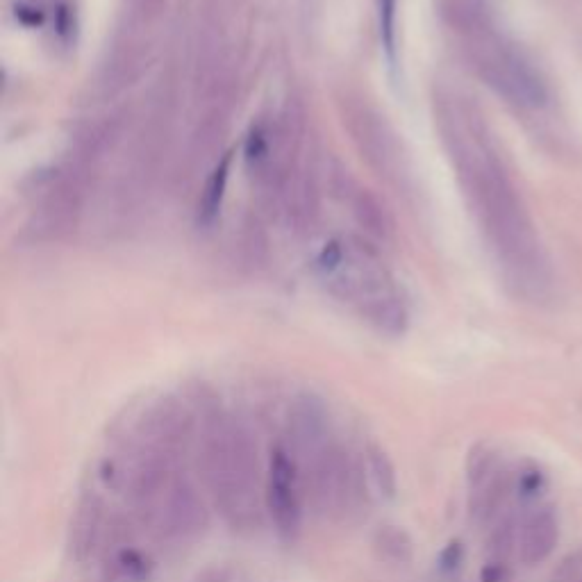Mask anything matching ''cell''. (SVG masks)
Here are the masks:
<instances>
[{
	"label": "cell",
	"mask_w": 582,
	"mask_h": 582,
	"mask_svg": "<svg viewBox=\"0 0 582 582\" xmlns=\"http://www.w3.org/2000/svg\"><path fill=\"white\" fill-rule=\"evenodd\" d=\"M364 473H367L369 487L376 492L382 501H394L398 492V473L392 462V457L380 444H367L362 453Z\"/></svg>",
	"instance_id": "cell-11"
},
{
	"label": "cell",
	"mask_w": 582,
	"mask_h": 582,
	"mask_svg": "<svg viewBox=\"0 0 582 582\" xmlns=\"http://www.w3.org/2000/svg\"><path fill=\"white\" fill-rule=\"evenodd\" d=\"M198 582H228V573L221 569H212L207 571L203 578H198Z\"/></svg>",
	"instance_id": "cell-19"
},
{
	"label": "cell",
	"mask_w": 582,
	"mask_h": 582,
	"mask_svg": "<svg viewBox=\"0 0 582 582\" xmlns=\"http://www.w3.org/2000/svg\"><path fill=\"white\" fill-rule=\"evenodd\" d=\"M560 542V521L553 507L535 510L521 523L519 530V557L523 564L535 567L551 557Z\"/></svg>",
	"instance_id": "cell-9"
},
{
	"label": "cell",
	"mask_w": 582,
	"mask_h": 582,
	"mask_svg": "<svg viewBox=\"0 0 582 582\" xmlns=\"http://www.w3.org/2000/svg\"><path fill=\"white\" fill-rule=\"evenodd\" d=\"M303 485L294 451L282 444L271 448L264 501L273 528L285 542H296L303 530Z\"/></svg>",
	"instance_id": "cell-4"
},
{
	"label": "cell",
	"mask_w": 582,
	"mask_h": 582,
	"mask_svg": "<svg viewBox=\"0 0 582 582\" xmlns=\"http://www.w3.org/2000/svg\"><path fill=\"white\" fill-rule=\"evenodd\" d=\"M155 519L164 539L173 544H191L210 526V510L196 482L178 473L160 498Z\"/></svg>",
	"instance_id": "cell-5"
},
{
	"label": "cell",
	"mask_w": 582,
	"mask_h": 582,
	"mask_svg": "<svg viewBox=\"0 0 582 582\" xmlns=\"http://www.w3.org/2000/svg\"><path fill=\"white\" fill-rule=\"evenodd\" d=\"M507 578H510V569L503 562H487L480 571L482 582H507Z\"/></svg>",
	"instance_id": "cell-18"
},
{
	"label": "cell",
	"mask_w": 582,
	"mask_h": 582,
	"mask_svg": "<svg viewBox=\"0 0 582 582\" xmlns=\"http://www.w3.org/2000/svg\"><path fill=\"white\" fill-rule=\"evenodd\" d=\"M464 560V551H462V544L460 542H451L448 544L442 555H439V569L444 573H453L460 569V564Z\"/></svg>",
	"instance_id": "cell-17"
},
{
	"label": "cell",
	"mask_w": 582,
	"mask_h": 582,
	"mask_svg": "<svg viewBox=\"0 0 582 582\" xmlns=\"http://www.w3.org/2000/svg\"><path fill=\"white\" fill-rule=\"evenodd\" d=\"M373 548L380 555V560L389 564H410L414 557V542L403 528L382 526L373 537Z\"/></svg>",
	"instance_id": "cell-12"
},
{
	"label": "cell",
	"mask_w": 582,
	"mask_h": 582,
	"mask_svg": "<svg viewBox=\"0 0 582 582\" xmlns=\"http://www.w3.org/2000/svg\"><path fill=\"white\" fill-rule=\"evenodd\" d=\"M514 489H517L521 501H532L544 489V473L535 464H526L514 478Z\"/></svg>",
	"instance_id": "cell-15"
},
{
	"label": "cell",
	"mask_w": 582,
	"mask_h": 582,
	"mask_svg": "<svg viewBox=\"0 0 582 582\" xmlns=\"http://www.w3.org/2000/svg\"><path fill=\"white\" fill-rule=\"evenodd\" d=\"M380 10V32L389 55H394V19H396V0H378Z\"/></svg>",
	"instance_id": "cell-16"
},
{
	"label": "cell",
	"mask_w": 582,
	"mask_h": 582,
	"mask_svg": "<svg viewBox=\"0 0 582 582\" xmlns=\"http://www.w3.org/2000/svg\"><path fill=\"white\" fill-rule=\"evenodd\" d=\"M514 489V476L512 471H507L505 467H498L489 473V476L480 482L478 487L469 489V512L471 519L480 523V526H487L492 523L507 503Z\"/></svg>",
	"instance_id": "cell-10"
},
{
	"label": "cell",
	"mask_w": 582,
	"mask_h": 582,
	"mask_svg": "<svg viewBox=\"0 0 582 582\" xmlns=\"http://www.w3.org/2000/svg\"><path fill=\"white\" fill-rule=\"evenodd\" d=\"M519 530L521 526L514 517H503L496 523L492 537H489V562L507 564L510 555L519 551Z\"/></svg>",
	"instance_id": "cell-13"
},
{
	"label": "cell",
	"mask_w": 582,
	"mask_h": 582,
	"mask_svg": "<svg viewBox=\"0 0 582 582\" xmlns=\"http://www.w3.org/2000/svg\"><path fill=\"white\" fill-rule=\"evenodd\" d=\"M287 437L291 451L303 460L319 453L332 442L328 407L312 394L294 398L287 412Z\"/></svg>",
	"instance_id": "cell-6"
},
{
	"label": "cell",
	"mask_w": 582,
	"mask_h": 582,
	"mask_svg": "<svg viewBox=\"0 0 582 582\" xmlns=\"http://www.w3.org/2000/svg\"><path fill=\"white\" fill-rule=\"evenodd\" d=\"M194 432V414L185 403L166 401L157 403L144 419V444L162 448L171 455H180Z\"/></svg>",
	"instance_id": "cell-7"
},
{
	"label": "cell",
	"mask_w": 582,
	"mask_h": 582,
	"mask_svg": "<svg viewBox=\"0 0 582 582\" xmlns=\"http://www.w3.org/2000/svg\"><path fill=\"white\" fill-rule=\"evenodd\" d=\"M321 278L332 294L360 307L362 317L380 332L401 335L407 323L405 305L376 257L357 244H330L317 260Z\"/></svg>",
	"instance_id": "cell-2"
},
{
	"label": "cell",
	"mask_w": 582,
	"mask_h": 582,
	"mask_svg": "<svg viewBox=\"0 0 582 582\" xmlns=\"http://www.w3.org/2000/svg\"><path fill=\"white\" fill-rule=\"evenodd\" d=\"M305 485L314 507L330 519H346L367 503V473L364 464L342 444L330 442L305 460Z\"/></svg>",
	"instance_id": "cell-3"
},
{
	"label": "cell",
	"mask_w": 582,
	"mask_h": 582,
	"mask_svg": "<svg viewBox=\"0 0 582 582\" xmlns=\"http://www.w3.org/2000/svg\"><path fill=\"white\" fill-rule=\"evenodd\" d=\"M105 535V503L96 492H87L80 496L76 512L71 517L69 530V548L71 557L80 564H85L91 555L98 551Z\"/></svg>",
	"instance_id": "cell-8"
},
{
	"label": "cell",
	"mask_w": 582,
	"mask_h": 582,
	"mask_svg": "<svg viewBox=\"0 0 582 582\" xmlns=\"http://www.w3.org/2000/svg\"><path fill=\"white\" fill-rule=\"evenodd\" d=\"M571 582H582V573H580V576H578V578H573Z\"/></svg>",
	"instance_id": "cell-20"
},
{
	"label": "cell",
	"mask_w": 582,
	"mask_h": 582,
	"mask_svg": "<svg viewBox=\"0 0 582 582\" xmlns=\"http://www.w3.org/2000/svg\"><path fill=\"white\" fill-rule=\"evenodd\" d=\"M201 473L230 528L253 532L264 517L260 451L244 421L214 412L201 430Z\"/></svg>",
	"instance_id": "cell-1"
},
{
	"label": "cell",
	"mask_w": 582,
	"mask_h": 582,
	"mask_svg": "<svg viewBox=\"0 0 582 582\" xmlns=\"http://www.w3.org/2000/svg\"><path fill=\"white\" fill-rule=\"evenodd\" d=\"M228 169H230V157H226L219 166H216V171L212 173L210 182H207L205 187V194H203V201H201V216L203 221H210L216 216L223 201V194H226V185H228Z\"/></svg>",
	"instance_id": "cell-14"
}]
</instances>
